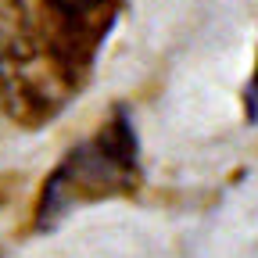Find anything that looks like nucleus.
I'll return each mask as SVG.
<instances>
[{"label":"nucleus","instance_id":"1","mask_svg":"<svg viewBox=\"0 0 258 258\" xmlns=\"http://www.w3.org/2000/svg\"><path fill=\"white\" fill-rule=\"evenodd\" d=\"M140 190V140L133 115L115 104L111 115L86 140L69 147L43 179V190L32 208V230L50 233L79 208L111 198H129Z\"/></svg>","mask_w":258,"mask_h":258},{"label":"nucleus","instance_id":"2","mask_svg":"<svg viewBox=\"0 0 258 258\" xmlns=\"http://www.w3.org/2000/svg\"><path fill=\"white\" fill-rule=\"evenodd\" d=\"M54 8V15L69 18V22H79V25H90V18H97L111 0H47Z\"/></svg>","mask_w":258,"mask_h":258},{"label":"nucleus","instance_id":"3","mask_svg":"<svg viewBox=\"0 0 258 258\" xmlns=\"http://www.w3.org/2000/svg\"><path fill=\"white\" fill-rule=\"evenodd\" d=\"M244 118L251 125H258V57H254V72L244 86Z\"/></svg>","mask_w":258,"mask_h":258},{"label":"nucleus","instance_id":"4","mask_svg":"<svg viewBox=\"0 0 258 258\" xmlns=\"http://www.w3.org/2000/svg\"><path fill=\"white\" fill-rule=\"evenodd\" d=\"M4 198H8V190H0V205H4Z\"/></svg>","mask_w":258,"mask_h":258}]
</instances>
